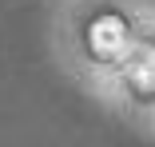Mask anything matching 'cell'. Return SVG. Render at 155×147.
<instances>
[{"label":"cell","instance_id":"1","mask_svg":"<svg viewBox=\"0 0 155 147\" xmlns=\"http://www.w3.org/2000/svg\"><path fill=\"white\" fill-rule=\"evenodd\" d=\"M119 44H123V24H119L115 16L96 20V28H91V48H96L100 56H115Z\"/></svg>","mask_w":155,"mask_h":147}]
</instances>
